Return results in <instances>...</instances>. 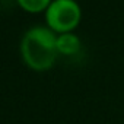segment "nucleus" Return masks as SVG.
<instances>
[{
	"label": "nucleus",
	"mask_w": 124,
	"mask_h": 124,
	"mask_svg": "<svg viewBox=\"0 0 124 124\" xmlns=\"http://www.w3.org/2000/svg\"><path fill=\"white\" fill-rule=\"evenodd\" d=\"M21 54L25 64L35 72L51 69L58 57L57 34L48 26L29 28L22 37Z\"/></svg>",
	"instance_id": "nucleus-1"
},
{
	"label": "nucleus",
	"mask_w": 124,
	"mask_h": 124,
	"mask_svg": "<svg viewBox=\"0 0 124 124\" xmlns=\"http://www.w3.org/2000/svg\"><path fill=\"white\" fill-rule=\"evenodd\" d=\"M82 19V10L76 0H53L45 10L47 26L58 34L72 32Z\"/></svg>",
	"instance_id": "nucleus-2"
},
{
	"label": "nucleus",
	"mask_w": 124,
	"mask_h": 124,
	"mask_svg": "<svg viewBox=\"0 0 124 124\" xmlns=\"http://www.w3.org/2000/svg\"><path fill=\"white\" fill-rule=\"evenodd\" d=\"M57 51L63 55H75L80 51V39L73 32L57 35Z\"/></svg>",
	"instance_id": "nucleus-3"
},
{
	"label": "nucleus",
	"mask_w": 124,
	"mask_h": 124,
	"mask_svg": "<svg viewBox=\"0 0 124 124\" xmlns=\"http://www.w3.org/2000/svg\"><path fill=\"white\" fill-rule=\"evenodd\" d=\"M16 2L23 10L29 13H38V12L47 10V8L50 6L53 0H16Z\"/></svg>",
	"instance_id": "nucleus-4"
}]
</instances>
